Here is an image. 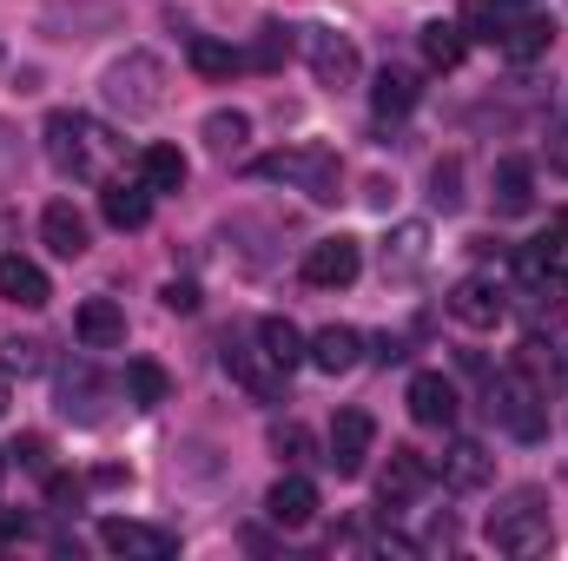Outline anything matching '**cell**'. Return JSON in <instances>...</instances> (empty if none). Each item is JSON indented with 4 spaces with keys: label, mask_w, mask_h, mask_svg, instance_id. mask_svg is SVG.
Returning a JSON list of instances; mask_svg holds the SVG:
<instances>
[{
    "label": "cell",
    "mask_w": 568,
    "mask_h": 561,
    "mask_svg": "<svg viewBox=\"0 0 568 561\" xmlns=\"http://www.w3.org/2000/svg\"><path fill=\"white\" fill-rule=\"evenodd\" d=\"M100 549L133 555V561H165V555H179V536H172V529H152V522L106 516V522H100Z\"/></svg>",
    "instance_id": "9c48e42d"
},
{
    "label": "cell",
    "mask_w": 568,
    "mask_h": 561,
    "mask_svg": "<svg viewBox=\"0 0 568 561\" xmlns=\"http://www.w3.org/2000/svg\"><path fill=\"white\" fill-rule=\"evenodd\" d=\"M225 370H232V384H239V390H252L258 404L284 397V370L265 357V344H225Z\"/></svg>",
    "instance_id": "7c38bea8"
},
{
    "label": "cell",
    "mask_w": 568,
    "mask_h": 561,
    "mask_svg": "<svg viewBox=\"0 0 568 561\" xmlns=\"http://www.w3.org/2000/svg\"><path fill=\"white\" fill-rule=\"evenodd\" d=\"M304 364H317L324 377H344V370L364 364V337H357L351 324H324V330L311 337V357H304Z\"/></svg>",
    "instance_id": "d6986e66"
},
{
    "label": "cell",
    "mask_w": 568,
    "mask_h": 561,
    "mask_svg": "<svg viewBox=\"0 0 568 561\" xmlns=\"http://www.w3.org/2000/svg\"><path fill=\"white\" fill-rule=\"evenodd\" d=\"M73 337H80L87 350H120V344H126V310H120L113 297H87V304L73 310Z\"/></svg>",
    "instance_id": "5bb4252c"
},
{
    "label": "cell",
    "mask_w": 568,
    "mask_h": 561,
    "mask_svg": "<svg viewBox=\"0 0 568 561\" xmlns=\"http://www.w3.org/2000/svg\"><path fill=\"white\" fill-rule=\"evenodd\" d=\"M272 449H278V462H311V429L304 422H272Z\"/></svg>",
    "instance_id": "e575fe53"
},
{
    "label": "cell",
    "mask_w": 568,
    "mask_h": 561,
    "mask_svg": "<svg viewBox=\"0 0 568 561\" xmlns=\"http://www.w3.org/2000/svg\"><path fill=\"white\" fill-rule=\"evenodd\" d=\"M523 278L536 284V290L568 278V218H556V225H549V232H542V238L523 252Z\"/></svg>",
    "instance_id": "44dd1931"
},
{
    "label": "cell",
    "mask_w": 568,
    "mask_h": 561,
    "mask_svg": "<svg viewBox=\"0 0 568 561\" xmlns=\"http://www.w3.org/2000/svg\"><path fill=\"white\" fill-rule=\"evenodd\" d=\"M429 482H436V462H429L424 449L404 442V449H390V462H384V476H377V502H384V509H410Z\"/></svg>",
    "instance_id": "ba28073f"
},
{
    "label": "cell",
    "mask_w": 568,
    "mask_h": 561,
    "mask_svg": "<svg viewBox=\"0 0 568 561\" xmlns=\"http://www.w3.org/2000/svg\"><path fill=\"white\" fill-rule=\"evenodd\" d=\"M371 442H377V422H371V410H337V422H331V469L337 476H364V462H371Z\"/></svg>",
    "instance_id": "8fae6325"
},
{
    "label": "cell",
    "mask_w": 568,
    "mask_h": 561,
    "mask_svg": "<svg viewBox=\"0 0 568 561\" xmlns=\"http://www.w3.org/2000/svg\"><path fill=\"white\" fill-rule=\"evenodd\" d=\"M456 27H463L469 40H489V47H496L503 27H509V7H503V0H463V20H456Z\"/></svg>",
    "instance_id": "4dcf8cb0"
},
{
    "label": "cell",
    "mask_w": 568,
    "mask_h": 561,
    "mask_svg": "<svg viewBox=\"0 0 568 561\" xmlns=\"http://www.w3.org/2000/svg\"><path fill=\"white\" fill-rule=\"evenodd\" d=\"M304 60H311V73H317V86H331V93L357 86V73H364L351 33H331V27H304Z\"/></svg>",
    "instance_id": "8992f818"
},
{
    "label": "cell",
    "mask_w": 568,
    "mask_h": 561,
    "mask_svg": "<svg viewBox=\"0 0 568 561\" xmlns=\"http://www.w3.org/2000/svg\"><path fill=\"white\" fill-rule=\"evenodd\" d=\"M7 370H20V377L40 370V344H33V337H13V344H7Z\"/></svg>",
    "instance_id": "74e56055"
},
{
    "label": "cell",
    "mask_w": 568,
    "mask_h": 561,
    "mask_svg": "<svg viewBox=\"0 0 568 561\" xmlns=\"http://www.w3.org/2000/svg\"><path fill=\"white\" fill-rule=\"evenodd\" d=\"M449 317L469 324V330H496V324L509 317V290L496 278H463L449 290Z\"/></svg>",
    "instance_id": "30bf717a"
},
{
    "label": "cell",
    "mask_w": 568,
    "mask_h": 561,
    "mask_svg": "<svg viewBox=\"0 0 568 561\" xmlns=\"http://www.w3.org/2000/svg\"><path fill=\"white\" fill-rule=\"evenodd\" d=\"M429 198H436V212H456V205H463V165H456V159H443V165L429 172Z\"/></svg>",
    "instance_id": "836d02e7"
},
{
    "label": "cell",
    "mask_w": 568,
    "mask_h": 561,
    "mask_svg": "<svg viewBox=\"0 0 568 561\" xmlns=\"http://www.w3.org/2000/svg\"><path fill=\"white\" fill-rule=\"evenodd\" d=\"M549 165L568 178V126H556V133H549Z\"/></svg>",
    "instance_id": "60d3db41"
},
{
    "label": "cell",
    "mask_w": 568,
    "mask_h": 561,
    "mask_svg": "<svg viewBox=\"0 0 568 561\" xmlns=\"http://www.w3.org/2000/svg\"><path fill=\"white\" fill-rule=\"evenodd\" d=\"M0 410H7V377H0Z\"/></svg>",
    "instance_id": "b9f144b4"
},
{
    "label": "cell",
    "mask_w": 568,
    "mask_h": 561,
    "mask_svg": "<svg viewBox=\"0 0 568 561\" xmlns=\"http://www.w3.org/2000/svg\"><path fill=\"white\" fill-rule=\"evenodd\" d=\"M410 417L424 422V429H449L456 422V384L443 370H417L410 377Z\"/></svg>",
    "instance_id": "ac0fdd59"
},
{
    "label": "cell",
    "mask_w": 568,
    "mask_h": 561,
    "mask_svg": "<svg viewBox=\"0 0 568 561\" xmlns=\"http://www.w3.org/2000/svg\"><path fill=\"white\" fill-rule=\"evenodd\" d=\"M40 238H47V252H53V258H87L93 225H87V212H80L73 198H53V205L40 212Z\"/></svg>",
    "instance_id": "4fadbf2b"
},
{
    "label": "cell",
    "mask_w": 568,
    "mask_h": 561,
    "mask_svg": "<svg viewBox=\"0 0 568 561\" xmlns=\"http://www.w3.org/2000/svg\"><path fill=\"white\" fill-rule=\"evenodd\" d=\"M417 100H424V80H417L410 67H384V73H377V86H371V106H377L384 120H404Z\"/></svg>",
    "instance_id": "603a6c76"
},
{
    "label": "cell",
    "mask_w": 568,
    "mask_h": 561,
    "mask_svg": "<svg viewBox=\"0 0 568 561\" xmlns=\"http://www.w3.org/2000/svg\"><path fill=\"white\" fill-rule=\"evenodd\" d=\"M245 133H252V120H245L239 106L205 113V145H212V152H239V145H245Z\"/></svg>",
    "instance_id": "1f68e13d"
},
{
    "label": "cell",
    "mask_w": 568,
    "mask_h": 561,
    "mask_svg": "<svg viewBox=\"0 0 568 561\" xmlns=\"http://www.w3.org/2000/svg\"><path fill=\"white\" fill-rule=\"evenodd\" d=\"M252 178L291 185V192H304L311 205H337L344 165H337V152H331V145H284V152H265V159H252Z\"/></svg>",
    "instance_id": "3957f363"
},
{
    "label": "cell",
    "mask_w": 568,
    "mask_h": 561,
    "mask_svg": "<svg viewBox=\"0 0 568 561\" xmlns=\"http://www.w3.org/2000/svg\"><path fill=\"white\" fill-rule=\"evenodd\" d=\"M140 178L152 192H179L185 178H192V159L179 152V145H145L140 152Z\"/></svg>",
    "instance_id": "484cf974"
},
{
    "label": "cell",
    "mask_w": 568,
    "mask_h": 561,
    "mask_svg": "<svg viewBox=\"0 0 568 561\" xmlns=\"http://www.w3.org/2000/svg\"><path fill=\"white\" fill-rule=\"evenodd\" d=\"M463 53H469V33H463L456 20H429L424 27V60L436 67V73H456Z\"/></svg>",
    "instance_id": "f1b7e54d"
},
{
    "label": "cell",
    "mask_w": 568,
    "mask_h": 561,
    "mask_svg": "<svg viewBox=\"0 0 568 561\" xmlns=\"http://www.w3.org/2000/svg\"><path fill=\"white\" fill-rule=\"evenodd\" d=\"M33 536H40V522H33V516H13V509L0 516V549H27Z\"/></svg>",
    "instance_id": "d590c367"
},
{
    "label": "cell",
    "mask_w": 568,
    "mask_h": 561,
    "mask_svg": "<svg viewBox=\"0 0 568 561\" xmlns=\"http://www.w3.org/2000/svg\"><path fill=\"white\" fill-rule=\"evenodd\" d=\"M126 390H133V404H140V410H159V404L172 397V377H165L152 357H133V364H126Z\"/></svg>",
    "instance_id": "f546056e"
},
{
    "label": "cell",
    "mask_w": 568,
    "mask_h": 561,
    "mask_svg": "<svg viewBox=\"0 0 568 561\" xmlns=\"http://www.w3.org/2000/svg\"><path fill=\"white\" fill-rule=\"evenodd\" d=\"M0 297H7V304H20V310H40V304L53 297V284H47V272H40L33 258L0 252Z\"/></svg>",
    "instance_id": "ffe728a7"
},
{
    "label": "cell",
    "mask_w": 568,
    "mask_h": 561,
    "mask_svg": "<svg viewBox=\"0 0 568 561\" xmlns=\"http://www.w3.org/2000/svg\"><path fill=\"white\" fill-rule=\"evenodd\" d=\"M47 496H53V502H60V509H67V502H80V496H87V489H80V482H73V476H53V482H47Z\"/></svg>",
    "instance_id": "ab89813d"
},
{
    "label": "cell",
    "mask_w": 568,
    "mask_h": 561,
    "mask_svg": "<svg viewBox=\"0 0 568 561\" xmlns=\"http://www.w3.org/2000/svg\"><path fill=\"white\" fill-rule=\"evenodd\" d=\"M7 456H20V469H47V436H20Z\"/></svg>",
    "instance_id": "f35d334b"
},
{
    "label": "cell",
    "mask_w": 568,
    "mask_h": 561,
    "mask_svg": "<svg viewBox=\"0 0 568 561\" xmlns=\"http://www.w3.org/2000/svg\"><path fill=\"white\" fill-rule=\"evenodd\" d=\"M100 93H106V106H113V113L145 120V113H159V106H165V67H159L152 53H126V60H113V67H106Z\"/></svg>",
    "instance_id": "277c9868"
},
{
    "label": "cell",
    "mask_w": 568,
    "mask_h": 561,
    "mask_svg": "<svg viewBox=\"0 0 568 561\" xmlns=\"http://www.w3.org/2000/svg\"><path fill=\"white\" fill-rule=\"evenodd\" d=\"M357 272H364V245L357 238H317L311 252H304V284L311 290H344V284H357Z\"/></svg>",
    "instance_id": "52a82bcc"
},
{
    "label": "cell",
    "mask_w": 568,
    "mask_h": 561,
    "mask_svg": "<svg viewBox=\"0 0 568 561\" xmlns=\"http://www.w3.org/2000/svg\"><path fill=\"white\" fill-rule=\"evenodd\" d=\"M0 482H7V456H0Z\"/></svg>",
    "instance_id": "7bdbcfd3"
},
{
    "label": "cell",
    "mask_w": 568,
    "mask_h": 561,
    "mask_svg": "<svg viewBox=\"0 0 568 561\" xmlns=\"http://www.w3.org/2000/svg\"><path fill=\"white\" fill-rule=\"evenodd\" d=\"M483 536H489V549L496 555H542L549 542H556V522H549V496L542 489H509L496 509H489V522H483Z\"/></svg>",
    "instance_id": "7a4b0ae2"
},
{
    "label": "cell",
    "mask_w": 568,
    "mask_h": 561,
    "mask_svg": "<svg viewBox=\"0 0 568 561\" xmlns=\"http://www.w3.org/2000/svg\"><path fill=\"white\" fill-rule=\"evenodd\" d=\"M159 297H165V310H179V317H192V310H199V284H185V278H172Z\"/></svg>",
    "instance_id": "8d00e7d4"
},
{
    "label": "cell",
    "mask_w": 568,
    "mask_h": 561,
    "mask_svg": "<svg viewBox=\"0 0 568 561\" xmlns=\"http://www.w3.org/2000/svg\"><path fill=\"white\" fill-rule=\"evenodd\" d=\"M265 516H272L278 529H311V522H317V482H304V476H278L272 496H265Z\"/></svg>",
    "instance_id": "e0dca14e"
},
{
    "label": "cell",
    "mask_w": 568,
    "mask_h": 561,
    "mask_svg": "<svg viewBox=\"0 0 568 561\" xmlns=\"http://www.w3.org/2000/svg\"><path fill=\"white\" fill-rule=\"evenodd\" d=\"M258 344H265V357L278 364L284 377H291V370L311 357V344H304V330H297L291 317H265V324H258Z\"/></svg>",
    "instance_id": "d4e9b609"
},
{
    "label": "cell",
    "mask_w": 568,
    "mask_h": 561,
    "mask_svg": "<svg viewBox=\"0 0 568 561\" xmlns=\"http://www.w3.org/2000/svg\"><path fill=\"white\" fill-rule=\"evenodd\" d=\"M549 40H556V20H549V13H516V20L503 27V40H496V47H503L516 67H529V60H542V53H549Z\"/></svg>",
    "instance_id": "7402d4cb"
},
{
    "label": "cell",
    "mask_w": 568,
    "mask_h": 561,
    "mask_svg": "<svg viewBox=\"0 0 568 561\" xmlns=\"http://www.w3.org/2000/svg\"><path fill=\"white\" fill-rule=\"evenodd\" d=\"M185 60H192L199 80H232V73H245V53L225 47V40H212V33H199V40L185 47Z\"/></svg>",
    "instance_id": "4316f807"
},
{
    "label": "cell",
    "mask_w": 568,
    "mask_h": 561,
    "mask_svg": "<svg viewBox=\"0 0 568 561\" xmlns=\"http://www.w3.org/2000/svg\"><path fill=\"white\" fill-rule=\"evenodd\" d=\"M424 258H429V232L424 225H397L390 245H384V272L390 278H410V272H424Z\"/></svg>",
    "instance_id": "83f0119b"
},
{
    "label": "cell",
    "mask_w": 568,
    "mask_h": 561,
    "mask_svg": "<svg viewBox=\"0 0 568 561\" xmlns=\"http://www.w3.org/2000/svg\"><path fill=\"white\" fill-rule=\"evenodd\" d=\"M284 60H291V27H278V20H272V27H258V47L245 53V67H258V73H278Z\"/></svg>",
    "instance_id": "d6a6232c"
},
{
    "label": "cell",
    "mask_w": 568,
    "mask_h": 561,
    "mask_svg": "<svg viewBox=\"0 0 568 561\" xmlns=\"http://www.w3.org/2000/svg\"><path fill=\"white\" fill-rule=\"evenodd\" d=\"M40 145H47V165L60 172V178H106V165H113V152L120 140L100 126V120H87V113H47V126H40Z\"/></svg>",
    "instance_id": "6da1fadb"
},
{
    "label": "cell",
    "mask_w": 568,
    "mask_h": 561,
    "mask_svg": "<svg viewBox=\"0 0 568 561\" xmlns=\"http://www.w3.org/2000/svg\"><path fill=\"white\" fill-rule=\"evenodd\" d=\"M489 185H496V192H489V198H496V212H503V218H523V212H529V205H536V172H529V165H523V159H503V165H496V178H489Z\"/></svg>",
    "instance_id": "cb8c5ba5"
},
{
    "label": "cell",
    "mask_w": 568,
    "mask_h": 561,
    "mask_svg": "<svg viewBox=\"0 0 568 561\" xmlns=\"http://www.w3.org/2000/svg\"><path fill=\"white\" fill-rule=\"evenodd\" d=\"M489 469H496V462H489V449H483V442H469V436H456V442H449V456L436 462V482H443V489H456V496H469V489H483V482H489Z\"/></svg>",
    "instance_id": "9a60e30c"
},
{
    "label": "cell",
    "mask_w": 568,
    "mask_h": 561,
    "mask_svg": "<svg viewBox=\"0 0 568 561\" xmlns=\"http://www.w3.org/2000/svg\"><path fill=\"white\" fill-rule=\"evenodd\" d=\"M100 212H106L113 232H140L145 218H152V185H145V178H106Z\"/></svg>",
    "instance_id": "2e32d148"
},
{
    "label": "cell",
    "mask_w": 568,
    "mask_h": 561,
    "mask_svg": "<svg viewBox=\"0 0 568 561\" xmlns=\"http://www.w3.org/2000/svg\"><path fill=\"white\" fill-rule=\"evenodd\" d=\"M489 417L503 422L516 442H542V429H549V410H542V384L516 364V370H503L496 384H489Z\"/></svg>",
    "instance_id": "5b68a950"
}]
</instances>
